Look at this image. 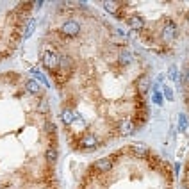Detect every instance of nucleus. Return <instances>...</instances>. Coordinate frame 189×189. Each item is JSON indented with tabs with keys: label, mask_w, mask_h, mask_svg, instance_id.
<instances>
[{
	"label": "nucleus",
	"mask_w": 189,
	"mask_h": 189,
	"mask_svg": "<svg viewBox=\"0 0 189 189\" xmlns=\"http://www.w3.org/2000/svg\"><path fill=\"white\" fill-rule=\"evenodd\" d=\"M152 155L153 150L143 146H123L111 155L91 163L77 189H173V170L166 171L155 184H152L170 168V163L159 155L148 168Z\"/></svg>",
	"instance_id": "3"
},
{
	"label": "nucleus",
	"mask_w": 189,
	"mask_h": 189,
	"mask_svg": "<svg viewBox=\"0 0 189 189\" xmlns=\"http://www.w3.org/2000/svg\"><path fill=\"white\" fill-rule=\"evenodd\" d=\"M102 5L159 56L170 57L178 43L189 41V2H104Z\"/></svg>",
	"instance_id": "2"
},
{
	"label": "nucleus",
	"mask_w": 189,
	"mask_h": 189,
	"mask_svg": "<svg viewBox=\"0 0 189 189\" xmlns=\"http://www.w3.org/2000/svg\"><path fill=\"white\" fill-rule=\"evenodd\" d=\"M164 94H166L168 100H173V93H171V89H170L168 86H164Z\"/></svg>",
	"instance_id": "6"
},
{
	"label": "nucleus",
	"mask_w": 189,
	"mask_h": 189,
	"mask_svg": "<svg viewBox=\"0 0 189 189\" xmlns=\"http://www.w3.org/2000/svg\"><path fill=\"white\" fill-rule=\"evenodd\" d=\"M39 63L61 94L59 120L73 150H98L148 121V63L86 4H57Z\"/></svg>",
	"instance_id": "1"
},
{
	"label": "nucleus",
	"mask_w": 189,
	"mask_h": 189,
	"mask_svg": "<svg viewBox=\"0 0 189 189\" xmlns=\"http://www.w3.org/2000/svg\"><path fill=\"white\" fill-rule=\"evenodd\" d=\"M180 189H189V157L184 164V171H182V180H180Z\"/></svg>",
	"instance_id": "5"
},
{
	"label": "nucleus",
	"mask_w": 189,
	"mask_h": 189,
	"mask_svg": "<svg viewBox=\"0 0 189 189\" xmlns=\"http://www.w3.org/2000/svg\"><path fill=\"white\" fill-rule=\"evenodd\" d=\"M180 86H182V94H184V104L189 111V50H187V57L184 61V68H182V77H180Z\"/></svg>",
	"instance_id": "4"
}]
</instances>
